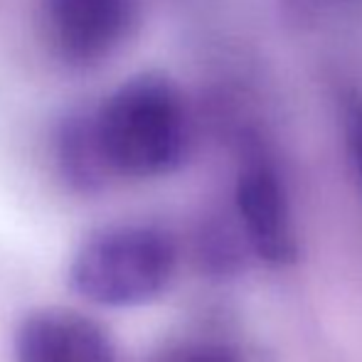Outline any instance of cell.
<instances>
[{
  "label": "cell",
  "instance_id": "6da1fadb",
  "mask_svg": "<svg viewBox=\"0 0 362 362\" xmlns=\"http://www.w3.org/2000/svg\"><path fill=\"white\" fill-rule=\"evenodd\" d=\"M91 131L109 175L146 180L177 170L192 144L185 96L158 72L131 76L89 106Z\"/></svg>",
  "mask_w": 362,
  "mask_h": 362
},
{
  "label": "cell",
  "instance_id": "7a4b0ae2",
  "mask_svg": "<svg viewBox=\"0 0 362 362\" xmlns=\"http://www.w3.org/2000/svg\"><path fill=\"white\" fill-rule=\"evenodd\" d=\"M177 269V244L165 229L121 224L91 234L69 267V286L106 308H134L156 300Z\"/></svg>",
  "mask_w": 362,
  "mask_h": 362
},
{
  "label": "cell",
  "instance_id": "3957f363",
  "mask_svg": "<svg viewBox=\"0 0 362 362\" xmlns=\"http://www.w3.org/2000/svg\"><path fill=\"white\" fill-rule=\"evenodd\" d=\"M40 15L54 57L67 67L91 69L129 40L136 0H42Z\"/></svg>",
  "mask_w": 362,
  "mask_h": 362
},
{
  "label": "cell",
  "instance_id": "277c9868",
  "mask_svg": "<svg viewBox=\"0 0 362 362\" xmlns=\"http://www.w3.org/2000/svg\"><path fill=\"white\" fill-rule=\"evenodd\" d=\"M239 224L247 244L264 262L286 267L298 259L293 215L281 175L272 158L259 148H249L234 187Z\"/></svg>",
  "mask_w": 362,
  "mask_h": 362
},
{
  "label": "cell",
  "instance_id": "5b68a950",
  "mask_svg": "<svg viewBox=\"0 0 362 362\" xmlns=\"http://www.w3.org/2000/svg\"><path fill=\"white\" fill-rule=\"evenodd\" d=\"M18 362H116L109 333L91 318L64 308L25 315L15 333Z\"/></svg>",
  "mask_w": 362,
  "mask_h": 362
},
{
  "label": "cell",
  "instance_id": "8992f818",
  "mask_svg": "<svg viewBox=\"0 0 362 362\" xmlns=\"http://www.w3.org/2000/svg\"><path fill=\"white\" fill-rule=\"evenodd\" d=\"M52 160L59 180L79 195H96L114 180L96 146L89 106L72 109L54 126Z\"/></svg>",
  "mask_w": 362,
  "mask_h": 362
},
{
  "label": "cell",
  "instance_id": "52a82bcc",
  "mask_svg": "<svg viewBox=\"0 0 362 362\" xmlns=\"http://www.w3.org/2000/svg\"><path fill=\"white\" fill-rule=\"evenodd\" d=\"M345 136H348L350 160H353V168L362 185V101L358 99H350L345 104Z\"/></svg>",
  "mask_w": 362,
  "mask_h": 362
},
{
  "label": "cell",
  "instance_id": "ba28073f",
  "mask_svg": "<svg viewBox=\"0 0 362 362\" xmlns=\"http://www.w3.org/2000/svg\"><path fill=\"white\" fill-rule=\"evenodd\" d=\"M165 362H234V358L224 353V350L197 348V350H187V353L173 355V358Z\"/></svg>",
  "mask_w": 362,
  "mask_h": 362
},
{
  "label": "cell",
  "instance_id": "9c48e42d",
  "mask_svg": "<svg viewBox=\"0 0 362 362\" xmlns=\"http://www.w3.org/2000/svg\"><path fill=\"white\" fill-rule=\"evenodd\" d=\"M333 3H350V0H333Z\"/></svg>",
  "mask_w": 362,
  "mask_h": 362
}]
</instances>
